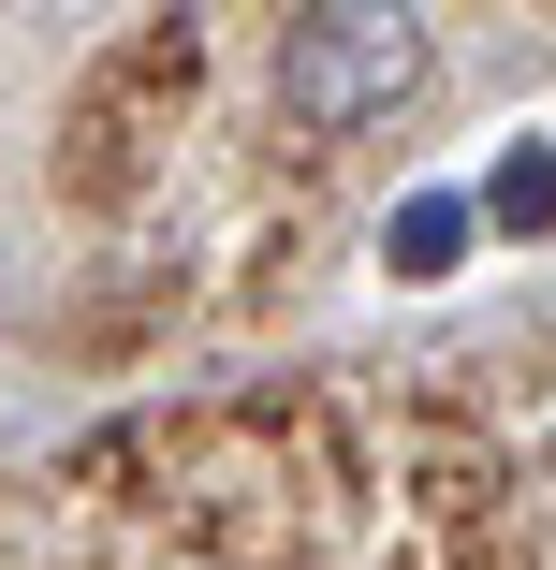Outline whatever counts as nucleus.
Here are the masks:
<instances>
[{
    "instance_id": "obj_2",
    "label": "nucleus",
    "mask_w": 556,
    "mask_h": 570,
    "mask_svg": "<svg viewBox=\"0 0 556 570\" xmlns=\"http://www.w3.org/2000/svg\"><path fill=\"white\" fill-rule=\"evenodd\" d=\"M381 249H396V278H439V264L469 249V205H455V190H425V205H396V235H381Z\"/></svg>"
},
{
    "instance_id": "obj_3",
    "label": "nucleus",
    "mask_w": 556,
    "mask_h": 570,
    "mask_svg": "<svg viewBox=\"0 0 556 570\" xmlns=\"http://www.w3.org/2000/svg\"><path fill=\"white\" fill-rule=\"evenodd\" d=\"M484 205L513 219V235H542V219H556V161H542V132H513V147H498V176H484Z\"/></svg>"
},
{
    "instance_id": "obj_1",
    "label": "nucleus",
    "mask_w": 556,
    "mask_h": 570,
    "mask_svg": "<svg viewBox=\"0 0 556 570\" xmlns=\"http://www.w3.org/2000/svg\"><path fill=\"white\" fill-rule=\"evenodd\" d=\"M425 88V16L410 0H293L279 30V118L293 132H367Z\"/></svg>"
}]
</instances>
